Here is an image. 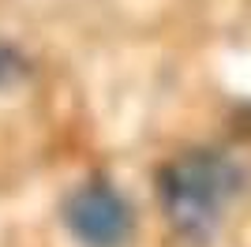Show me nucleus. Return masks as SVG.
Returning <instances> with one entry per match:
<instances>
[{
	"instance_id": "2",
	"label": "nucleus",
	"mask_w": 251,
	"mask_h": 247,
	"mask_svg": "<svg viewBox=\"0 0 251 247\" xmlns=\"http://www.w3.org/2000/svg\"><path fill=\"white\" fill-rule=\"evenodd\" d=\"M64 225L83 247H124L135 232V214L109 180H86L64 198Z\"/></svg>"
},
{
	"instance_id": "1",
	"label": "nucleus",
	"mask_w": 251,
	"mask_h": 247,
	"mask_svg": "<svg viewBox=\"0 0 251 247\" xmlns=\"http://www.w3.org/2000/svg\"><path fill=\"white\" fill-rule=\"evenodd\" d=\"M244 191V169L221 150H188L157 173V202L169 228L188 244L218 232L221 217Z\"/></svg>"
},
{
	"instance_id": "3",
	"label": "nucleus",
	"mask_w": 251,
	"mask_h": 247,
	"mask_svg": "<svg viewBox=\"0 0 251 247\" xmlns=\"http://www.w3.org/2000/svg\"><path fill=\"white\" fill-rule=\"evenodd\" d=\"M26 75V56H23L15 45H8V41H0V90H8V86H15V82Z\"/></svg>"
}]
</instances>
